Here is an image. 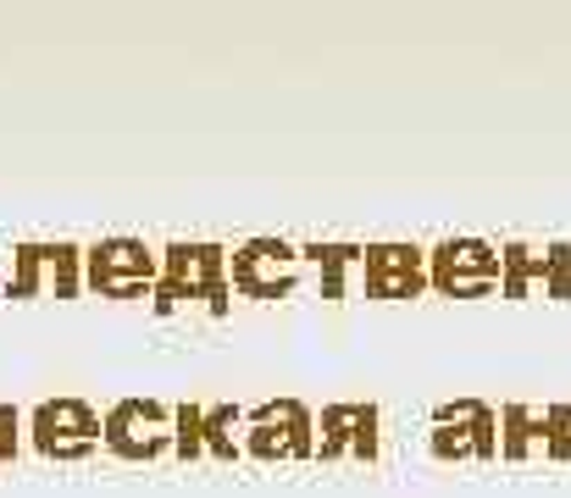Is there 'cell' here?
Instances as JSON below:
<instances>
[{
  "mask_svg": "<svg viewBox=\"0 0 571 498\" xmlns=\"http://www.w3.org/2000/svg\"><path fill=\"white\" fill-rule=\"evenodd\" d=\"M84 266H90V288H101L112 299H133L161 277L155 249H144L139 238H101L84 256Z\"/></svg>",
  "mask_w": 571,
  "mask_h": 498,
  "instance_id": "obj_1",
  "label": "cell"
},
{
  "mask_svg": "<svg viewBox=\"0 0 571 498\" xmlns=\"http://www.w3.org/2000/svg\"><path fill=\"white\" fill-rule=\"evenodd\" d=\"M101 438H106V427L84 399H56V404L34 410V449L50 460H84Z\"/></svg>",
  "mask_w": 571,
  "mask_h": 498,
  "instance_id": "obj_2",
  "label": "cell"
},
{
  "mask_svg": "<svg viewBox=\"0 0 571 498\" xmlns=\"http://www.w3.org/2000/svg\"><path fill=\"white\" fill-rule=\"evenodd\" d=\"M84 261L72 244H23L18 256H12V283H7V294L12 299H34L39 288H45V272L56 277V294H72L78 288V277H72V266Z\"/></svg>",
  "mask_w": 571,
  "mask_h": 498,
  "instance_id": "obj_3",
  "label": "cell"
},
{
  "mask_svg": "<svg viewBox=\"0 0 571 498\" xmlns=\"http://www.w3.org/2000/svg\"><path fill=\"white\" fill-rule=\"evenodd\" d=\"M222 249L211 244H173L167 261H161V305L173 294H211V305H222Z\"/></svg>",
  "mask_w": 571,
  "mask_h": 498,
  "instance_id": "obj_4",
  "label": "cell"
},
{
  "mask_svg": "<svg viewBox=\"0 0 571 498\" xmlns=\"http://www.w3.org/2000/svg\"><path fill=\"white\" fill-rule=\"evenodd\" d=\"M144 427H161V410H155V404H117V410H112V422H106V443H112L117 454H128V460L155 454L161 438L144 432Z\"/></svg>",
  "mask_w": 571,
  "mask_h": 498,
  "instance_id": "obj_5",
  "label": "cell"
},
{
  "mask_svg": "<svg viewBox=\"0 0 571 498\" xmlns=\"http://www.w3.org/2000/svg\"><path fill=\"white\" fill-rule=\"evenodd\" d=\"M18 454V410H0V460Z\"/></svg>",
  "mask_w": 571,
  "mask_h": 498,
  "instance_id": "obj_6",
  "label": "cell"
},
{
  "mask_svg": "<svg viewBox=\"0 0 571 498\" xmlns=\"http://www.w3.org/2000/svg\"><path fill=\"white\" fill-rule=\"evenodd\" d=\"M7 283H12V277H7V261H0V288H7Z\"/></svg>",
  "mask_w": 571,
  "mask_h": 498,
  "instance_id": "obj_7",
  "label": "cell"
}]
</instances>
